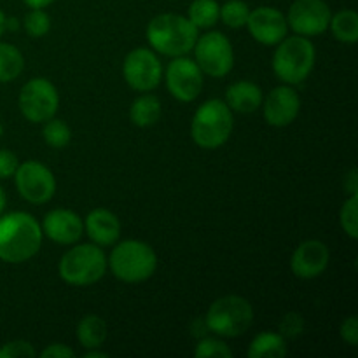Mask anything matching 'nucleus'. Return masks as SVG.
<instances>
[{"instance_id": "f257e3e1", "label": "nucleus", "mask_w": 358, "mask_h": 358, "mask_svg": "<svg viewBox=\"0 0 358 358\" xmlns=\"http://www.w3.org/2000/svg\"><path fill=\"white\" fill-rule=\"evenodd\" d=\"M42 243L37 219L27 212H10L0 217V261L21 264L30 261Z\"/></svg>"}, {"instance_id": "f03ea898", "label": "nucleus", "mask_w": 358, "mask_h": 358, "mask_svg": "<svg viewBox=\"0 0 358 358\" xmlns=\"http://www.w3.org/2000/svg\"><path fill=\"white\" fill-rule=\"evenodd\" d=\"M198 28L180 14H159L147 27V41L164 56H185L198 41Z\"/></svg>"}, {"instance_id": "7ed1b4c3", "label": "nucleus", "mask_w": 358, "mask_h": 358, "mask_svg": "<svg viewBox=\"0 0 358 358\" xmlns=\"http://www.w3.org/2000/svg\"><path fill=\"white\" fill-rule=\"evenodd\" d=\"M315 45L303 35L285 37L278 42L273 56V70L276 77L289 86L301 84L308 79L315 66Z\"/></svg>"}, {"instance_id": "20e7f679", "label": "nucleus", "mask_w": 358, "mask_h": 358, "mask_svg": "<svg viewBox=\"0 0 358 358\" xmlns=\"http://www.w3.org/2000/svg\"><path fill=\"white\" fill-rule=\"evenodd\" d=\"M107 264L121 282L140 283L149 280L157 268V257L152 247L138 240L121 241L114 247Z\"/></svg>"}, {"instance_id": "39448f33", "label": "nucleus", "mask_w": 358, "mask_h": 358, "mask_svg": "<svg viewBox=\"0 0 358 358\" xmlns=\"http://www.w3.org/2000/svg\"><path fill=\"white\" fill-rule=\"evenodd\" d=\"M233 131V110L222 100H208L196 110L191 122L192 140L203 149H219Z\"/></svg>"}, {"instance_id": "423d86ee", "label": "nucleus", "mask_w": 358, "mask_h": 358, "mask_svg": "<svg viewBox=\"0 0 358 358\" xmlns=\"http://www.w3.org/2000/svg\"><path fill=\"white\" fill-rule=\"evenodd\" d=\"M107 257L96 245H79L66 252L58 266L59 278L76 287L93 285L103 278Z\"/></svg>"}, {"instance_id": "0eeeda50", "label": "nucleus", "mask_w": 358, "mask_h": 358, "mask_svg": "<svg viewBox=\"0 0 358 358\" xmlns=\"http://www.w3.org/2000/svg\"><path fill=\"white\" fill-rule=\"evenodd\" d=\"M254 308L241 296H224L210 306L206 327L220 338H238L250 329Z\"/></svg>"}, {"instance_id": "6e6552de", "label": "nucleus", "mask_w": 358, "mask_h": 358, "mask_svg": "<svg viewBox=\"0 0 358 358\" xmlns=\"http://www.w3.org/2000/svg\"><path fill=\"white\" fill-rule=\"evenodd\" d=\"M196 63L210 77H224L234 65V52L229 38L220 31H210L198 37L194 44Z\"/></svg>"}, {"instance_id": "1a4fd4ad", "label": "nucleus", "mask_w": 358, "mask_h": 358, "mask_svg": "<svg viewBox=\"0 0 358 358\" xmlns=\"http://www.w3.org/2000/svg\"><path fill=\"white\" fill-rule=\"evenodd\" d=\"M20 110L30 122H45L55 117L59 105L58 91L44 77L31 79L21 87Z\"/></svg>"}, {"instance_id": "9d476101", "label": "nucleus", "mask_w": 358, "mask_h": 358, "mask_svg": "<svg viewBox=\"0 0 358 358\" xmlns=\"http://www.w3.org/2000/svg\"><path fill=\"white\" fill-rule=\"evenodd\" d=\"M16 189L23 199L35 205L48 203L56 192V180L52 171L38 161H24L14 173Z\"/></svg>"}, {"instance_id": "9b49d317", "label": "nucleus", "mask_w": 358, "mask_h": 358, "mask_svg": "<svg viewBox=\"0 0 358 358\" xmlns=\"http://www.w3.org/2000/svg\"><path fill=\"white\" fill-rule=\"evenodd\" d=\"M122 73H124V79L129 87L140 91V93H147L159 86L163 66L150 49L138 48L128 52V56L124 58Z\"/></svg>"}, {"instance_id": "f8f14e48", "label": "nucleus", "mask_w": 358, "mask_h": 358, "mask_svg": "<svg viewBox=\"0 0 358 358\" xmlns=\"http://www.w3.org/2000/svg\"><path fill=\"white\" fill-rule=\"evenodd\" d=\"M331 9L324 0H296L289 9L287 24L303 37L324 34L331 24Z\"/></svg>"}, {"instance_id": "ddd939ff", "label": "nucleus", "mask_w": 358, "mask_h": 358, "mask_svg": "<svg viewBox=\"0 0 358 358\" xmlns=\"http://www.w3.org/2000/svg\"><path fill=\"white\" fill-rule=\"evenodd\" d=\"M168 91L180 101H192L203 90V72L198 63L185 56H177L166 69Z\"/></svg>"}, {"instance_id": "4468645a", "label": "nucleus", "mask_w": 358, "mask_h": 358, "mask_svg": "<svg viewBox=\"0 0 358 358\" xmlns=\"http://www.w3.org/2000/svg\"><path fill=\"white\" fill-rule=\"evenodd\" d=\"M247 27L252 37L264 45L278 44L287 37V30H289L287 17L283 16L282 10L268 6L250 10Z\"/></svg>"}, {"instance_id": "2eb2a0df", "label": "nucleus", "mask_w": 358, "mask_h": 358, "mask_svg": "<svg viewBox=\"0 0 358 358\" xmlns=\"http://www.w3.org/2000/svg\"><path fill=\"white\" fill-rule=\"evenodd\" d=\"M301 110V98L290 86H278L264 100V119L269 126L285 128L292 124Z\"/></svg>"}, {"instance_id": "dca6fc26", "label": "nucleus", "mask_w": 358, "mask_h": 358, "mask_svg": "<svg viewBox=\"0 0 358 358\" xmlns=\"http://www.w3.org/2000/svg\"><path fill=\"white\" fill-rule=\"evenodd\" d=\"M331 252L324 241L308 240L296 248L290 261V268L297 278L313 280L327 269Z\"/></svg>"}, {"instance_id": "f3484780", "label": "nucleus", "mask_w": 358, "mask_h": 358, "mask_svg": "<svg viewBox=\"0 0 358 358\" xmlns=\"http://www.w3.org/2000/svg\"><path fill=\"white\" fill-rule=\"evenodd\" d=\"M42 234L59 245H73L83 236V220L72 210H52L44 217Z\"/></svg>"}, {"instance_id": "a211bd4d", "label": "nucleus", "mask_w": 358, "mask_h": 358, "mask_svg": "<svg viewBox=\"0 0 358 358\" xmlns=\"http://www.w3.org/2000/svg\"><path fill=\"white\" fill-rule=\"evenodd\" d=\"M86 233L98 247H110L117 243L121 236V222L112 212L105 208H96L87 213Z\"/></svg>"}, {"instance_id": "6ab92c4d", "label": "nucleus", "mask_w": 358, "mask_h": 358, "mask_svg": "<svg viewBox=\"0 0 358 358\" xmlns=\"http://www.w3.org/2000/svg\"><path fill=\"white\" fill-rule=\"evenodd\" d=\"M262 103V91L257 84L250 80H240L226 91V105L240 114H252Z\"/></svg>"}, {"instance_id": "aec40b11", "label": "nucleus", "mask_w": 358, "mask_h": 358, "mask_svg": "<svg viewBox=\"0 0 358 358\" xmlns=\"http://www.w3.org/2000/svg\"><path fill=\"white\" fill-rule=\"evenodd\" d=\"M108 334L107 322L98 315H86L77 325V339L84 348H100Z\"/></svg>"}, {"instance_id": "412c9836", "label": "nucleus", "mask_w": 358, "mask_h": 358, "mask_svg": "<svg viewBox=\"0 0 358 358\" xmlns=\"http://www.w3.org/2000/svg\"><path fill=\"white\" fill-rule=\"evenodd\" d=\"M247 355L250 358H283L287 355V343L282 334L262 332L250 343Z\"/></svg>"}, {"instance_id": "4be33fe9", "label": "nucleus", "mask_w": 358, "mask_h": 358, "mask_svg": "<svg viewBox=\"0 0 358 358\" xmlns=\"http://www.w3.org/2000/svg\"><path fill=\"white\" fill-rule=\"evenodd\" d=\"M161 117V101L154 94H143L136 98L129 107V119L135 126L149 128L156 124Z\"/></svg>"}, {"instance_id": "5701e85b", "label": "nucleus", "mask_w": 358, "mask_h": 358, "mask_svg": "<svg viewBox=\"0 0 358 358\" xmlns=\"http://www.w3.org/2000/svg\"><path fill=\"white\" fill-rule=\"evenodd\" d=\"M24 69V58L20 49L7 42H0V83L17 79Z\"/></svg>"}, {"instance_id": "b1692460", "label": "nucleus", "mask_w": 358, "mask_h": 358, "mask_svg": "<svg viewBox=\"0 0 358 358\" xmlns=\"http://www.w3.org/2000/svg\"><path fill=\"white\" fill-rule=\"evenodd\" d=\"M331 30L339 42L355 44L358 41V14L353 9L339 10L331 17Z\"/></svg>"}, {"instance_id": "393cba45", "label": "nucleus", "mask_w": 358, "mask_h": 358, "mask_svg": "<svg viewBox=\"0 0 358 358\" xmlns=\"http://www.w3.org/2000/svg\"><path fill=\"white\" fill-rule=\"evenodd\" d=\"M189 21L196 28H212L219 21L220 6L217 0H194L189 6Z\"/></svg>"}, {"instance_id": "a878e982", "label": "nucleus", "mask_w": 358, "mask_h": 358, "mask_svg": "<svg viewBox=\"0 0 358 358\" xmlns=\"http://www.w3.org/2000/svg\"><path fill=\"white\" fill-rule=\"evenodd\" d=\"M42 135H44L45 143L52 149H63L70 143V138H72V133H70V128L59 119L51 117L49 121L44 122V129H42Z\"/></svg>"}, {"instance_id": "bb28decb", "label": "nucleus", "mask_w": 358, "mask_h": 358, "mask_svg": "<svg viewBox=\"0 0 358 358\" xmlns=\"http://www.w3.org/2000/svg\"><path fill=\"white\" fill-rule=\"evenodd\" d=\"M248 14L250 9L243 0H227L224 6H220L219 17L229 28H241L247 24Z\"/></svg>"}, {"instance_id": "cd10ccee", "label": "nucleus", "mask_w": 358, "mask_h": 358, "mask_svg": "<svg viewBox=\"0 0 358 358\" xmlns=\"http://www.w3.org/2000/svg\"><path fill=\"white\" fill-rule=\"evenodd\" d=\"M358 194H352L343 205L341 213H339V222H341L343 231L348 234L352 240L358 238Z\"/></svg>"}, {"instance_id": "c85d7f7f", "label": "nucleus", "mask_w": 358, "mask_h": 358, "mask_svg": "<svg viewBox=\"0 0 358 358\" xmlns=\"http://www.w3.org/2000/svg\"><path fill=\"white\" fill-rule=\"evenodd\" d=\"M49 28H51V17L42 9H31L24 16V30H27V34L30 37H44L49 31Z\"/></svg>"}, {"instance_id": "c756f323", "label": "nucleus", "mask_w": 358, "mask_h": 358, "mask_svg": "<svg viewBox=\"0 0 358 358\" xmlns=\"http://www.w3.org/2000/svg\"><path fill=\"white\" fill-rule=\"evenodd\" d=\"M196 358H229L233 357L229 346L215 338H206L198 343L194 350Z\"/></svg>"}, {"instance_id": "7c9ffc66", "label": "nucleus", "mask_w": 358, "mask_h": 358, "mask_svg": "<svg viewBox=\"0 0 358 358\" xmlns=\"http://www.w3.org/2000/svg\"><path fill=\"white\" fill-rule=\"evenodd\" d=\"M35 357L34 346L28 341H10L0 348V358H30Z\"/></svg>"}, {"instance_id": "2f4dec72", "label": "nucleus", "mask_w": 358, "mask_h": 358, "mask_svg": "<svg viewBox=\"0 0 358 358\" xmlns=\"http://www.w3.org/2000/svg\"><path fill=\"white\" fill-rule=\"evenodd\" d=\"M17 166H20V161L16 154L7 149H0V178L14 177Z\"/></svg>"}, {"instance_id": "473e14b6", "label": "nucleus", "mask_w": 358, "mask_h": 358, "mask_svg": "<svg viewBox=\"0 0 358 358\" xmlns=\"http://www.w3.org/2000/svg\"><path fill=\"white\" fill-rule=\"evenodd\" d=\"M304 320L296 313H289L283 317L282 325H280V331H282V336H289V338H296L297 334L303 332Z\"/></svg>"}, {"instance_id": "72a5a7b5", "label": "nucleus", "mask_w": 358, "mask_h": 358, "mask_svg": "<svg viewBox=\"0 0 358 358\" xmlns=\"http://www.w3.org/2000/svg\"><path fill=\"white\" fill-rule=\"evenodd\" d=\"M341 338L348 343L350 346L358 345V320L357 317H348L341 324V331H339Z\"/></svg>"}, {"instance_id": "f704fd0d", "label": "nucleus", "mask_w": 358, "mask_h": 358, "mask_svg": "<svg viewBox=\"0 0 358 358\" xmlns=\"http://www.w3.org/2000/svg\"><path fill=\"white\" fill-rule=\"evenodd\" d=\"M41 357L42 358H73L76 357V352H73L72 348H69V346L56 343V345H51L45 350H42Z\"/></svg>"}, {"instance_id": "c9c22d12", "label": "nucleus", "mask_w": 358, "mask_h": 358, "mask_svg": "<svg viewBox=\"0 0 358 358\" xmlns=\"http://www.w3.org/2000/svg\"><path fill=\"white\" fill-rule=\"evenodd\" d=\"M24 3H27L28 7H31V9H44V7H48L49 3H52L55 0H23Z\"/></svg>"}, {"instance_id": "e433bc0d", "label": "nucleus", "mask_w": 358, "mask_h": 358, "mask_svg": "<svg viewBox=\"0 0 358 358\" xmlns=\"http://www.w3.org/2000/svg\"><path fill=\"white\" fill-rule=\"evenodd\" d=\"M346 187L350 189V192H352V194H357V170H355V168L350 171L348 184H346Z\"/></svg>"}, {"instance_id": "4c0bfd02", "label": "nucleus", "mask_w": 358, "mask_h": 358, "mask_svg": "<svg viewBox=\"0 0 358 358\" xmlns=\"http://www.w3.org/2000/svg\"><path fill=\"white\" fill-rule=\"evenodd\" d=\"M108 353L107 352H96V348H91L90 352L84 355V358H107Z\"/></svg>"}, {"instance_id": "58836bf2", "label": "nucleus", "mask_w": 358, "mask_h": 358, "mask_svg": "<svg viewBox=\"0 0 358 358\" xmlns=\"http://www.w3.org/2000/svg\"><path fill=\"white\" fill-rule=\"evenodd\" d=\"M7 28V20H6V14L2 13V10H0V35L3 34V30H6Z\"/></svg>"}, {"instance_id": "ea45409f", "label": "nucleus", "mask_w": 358, "mask_h": 358, "mask_svg": "<svg viewBox=\"0 0 358 358\" xmlns=\"http://www.w3.org/2000/svg\"><path fill=\"white\" fill-rule=\"evenodd\" d=\"M3 208H6V192L0 187V213L3 212Z\"/></svg>"}]
</instances>
